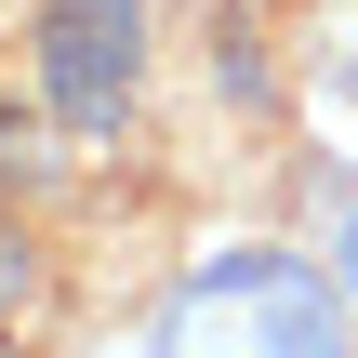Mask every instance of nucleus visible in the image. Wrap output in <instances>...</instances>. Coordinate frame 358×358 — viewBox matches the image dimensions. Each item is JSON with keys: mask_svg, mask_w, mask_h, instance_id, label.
<instances>
[{"mask_svg": "<svg viewBox=\"0 0 358 358\" xmlns=\"http://www.w3.org/2000/svg\"><path fill=\"white\" fill-rule=\"evenodd\" d=\"M306 213H319V252H332V279L358 292V159H319V173H306Z\"/></svg>", "mask_w": 358, "mask_h": 358, "instance_id": "nucleus-3", "label": "nucleus"}, {"mask_svg": "<svg viewBox=\"0 0 358 358\" xmlns=\"http://www.w3.org/2000/svg\"><path fill=\"white\" fill-rule=\"evenodd\" d=\"M146 358H358V292L332 279V252H213L173 279Z\"/></svg>", "mask_w": 358, "mask_h": 358, "instance_id": "nucleus-1", "label": "nucleus"}, {"mask_svg": "<svg viewBox=\"0 0 358 358\" xmlns=\"http://www.w3.org/2000/svg\"><path fill=\"white\" fill-rule=\"evenodd\" d=\"M345 93H358V53H345Z\"/></svg>", "mask_w": 358, "mask_h": 358, "instance_id": "nucleus-4", "label": "nucleus"}, {"mask_svg": "<svg viewBox=\"0 0 358 358\" xmlns=\"http://www.w3.org/2000/svg\"><path fill=\"white\" fill-rule=\"evenodd\" d=\"M40 93L80 146L133 133L146 106V0H40Z\"/></svg>", "mask_w": 358, "mask_h": 358, "instance_id": "nucleus-2", "label": "nucleus"}]
</instances>
